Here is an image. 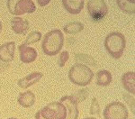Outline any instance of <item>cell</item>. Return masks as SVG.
Listing matches in <instances>:
<instances>
[{"mask_svg": "<svg viewBox=\"0 0 135 119\" xmlns=\"http://www.w3.org/2000/svg\"><path fill=\"white\" fill-rule=\"evenodd\" d=\"M64 44V35L59 29L48 32L42 39V49L48 56H55L61 51Z\"/></svg>", "mask_w": 135, "mask_h": 119, "instance_id": "6da1fadb", "label": "cell"}, {"mask_svg": "<svg viewBox=\"0 0 135 119\" xmlns=\"http://www.w3.org/2000/svg\"><path fill=\"white\" fill-rule=\"evenodd\" d=\"M104 48L112 58L118 60L123 56L126 46V39L122 32H112L104 39Z\"/></svg>", "mask_w": 135, "mask_h": 119, "instance_id": "7a4b0ae2", "label": "cell"}, {"mask_svg": "<svg viewBox=\"0 0 135 119\" xmlns=\"http://www.w3.org/2000/svg\"><path fill=\"white\" fill-rule=\"evenodd\" d=\"M94 72L86 65L82 63L74 64L69 71V79L73 84L80 87H86L91 83Z\"/></svg>", "mask_w": 135, "mask_h": 119, "instance_id": "3957f363", "label": "cell"}, {"mask_svg": "<svg viewBox=\"0 0 135 119\" xmlns=\"http://www.w3.org/2000/svg\"><path fill=\"white\" fill-rule=\"evenodd\" d=\"M7 8L11 15L19 16L35 12L36 6L32 0H7Z\"/></svg>", "mask_w": 135, "mask_h": 119, "instance_id": "277c9868", "label": "cell"}, {"mask_svg": "<svg viewBox=\"0 0 135 119\" xmlns=\"http://www.w3.org/2000/svg\"><path fill=\"white\" fill-rule=\"evenodd\" d=\"M128 115L126 106L119 101H114L108 104L103 111L104 119H127Z\"/></svg>", "mask_w": 135, "mask_h": 119, "instance_id": "5b68a950", "label": "cell"}, {"mask_svg": "<svg viewBox=\"0 0 135 119\" xmlns=\"http://www.w3.org/2000/svg\"><path fill=\"white\" fill-rule=\"evenodd\" d=\"M41 116L45 119H65L66 107L60 102H51L40 110Z\"/></svg>", "mask_w": 135, "mask_h": 119, "instance_id": "8992f818", "label": "cell"}, {"mask_svg": "<svg viewBox=\"0 0 135 119\" xmlns=\"http://www.w3.org/2000/svg\"><path fill=\"white\" fill-rule=\"evenodd\" d=\"M86 8L89 16L95 21L101 20L108 14V6L104 0H88Z\"/></svg>", "mask_w": 135, "mask_h": 119, "instance_id": "52a82bcc", "label": "cell"}, {"mask_svg": "<svg viewBox=\"0 0 135 119\" xmlns=\"http://www.w3.org/2000/svg\"><path fill=\"white\" fill-rule=\"evenodd\" d=\"M60 103L66 107L67 110V116L65 119H78V114H79V110L78 107V103L73 97L71 96H64L61 97L60 100Z\"/></svg>", "mask_w": 135, "mask_h": 119, "instance_id": "ba28073f", "label": "cell"}, {"mask_svg": "<svg viewBox=\"0 0 135 119\" xmlns=\"http://www.w3.org/2000/svg\"><path fill=\"white\" fill-rule=\"evenodd\" d=\"M19 55H20V60L23 63H31L33 62L37 59L38 53L34 48L29 47L28 45L22 43L18 47Z\"/></svg>", "mask_w": 135, "mask_h": 119, "instance_id": "9c48e42d", "label": "cell"}, {"mask_svg": "<svg viewBox=\"0 0 135 119\" xmlns=\"http://www.w3.org/2000/svg\"><path fill=\"white\" fill-rule=\"evenodd\" d=\"M15 51H16V42H6L0 46V60L6 63L13 61L15 59Z\"/></svg>", "mask_w": 135, "mask_h": 119, "instance_id": "30bf717a", "label": "cell"}, {"mask_svg": "<svg viewBox=\"0 0 135 119\" xmlns=\"http://www.w3.org/2000/svg\"><path fill=\"white\" fill-rule=\"evenodd\" d=\"M11 28L16 34H26L29 31L30 23L25 19L19 16H15L11 20Z\"/></svg>", "mask_w": 135, "mask_h": 119, "instance_id": "8fae6325", "label": "cell"}, {"mask_svg": "<svg viewBox=\"0 0 135 119\" xmlns=\"http://www.w3.org/2000/svg\"><path fill=\"white\" fill-rule=\"evenodd\" d=\"M43 77V74L41 72H32L31 74L25 76V77L22 78L17 81V84L21 88H28L31 86L36 84L38 81H40V79Z\"/></svg>", "mask_w": 135, "mask_h": 119, "instance_id": "7c38bea8", "label": "cell"}, {"mask_svg": "<svg viewBox=\"0 0 135 119\" xmlns=\"http://www.w3.org/2000/svg\"><path fill=\"white\" fill-rule=\"evenodd\" d=\"M64 8L71 15H78L84 8V0H62Z\"/></svg>", "mask_w": 135, "mask_h": 119, "instance_id": "4fadbf2b", "label": "cell"}, {"mask_svg": "<svg viewBox=\"0 0 135 119\" xmlns=\"http://www.w3.org/2000/svg\"><path fill=\"white\" fill-rule=\"evenodd\" d=\"M35 95L31 90H27V91L20 93L18 97H17V102L19 103V105H21L22 107L25 108L32 107L35 103Z\"/></svg>", "mask_w": 135, "mask_h": 119, "instance_id": "5bb4252c", "label": "cell"}, {"mask_svg": "<svg viewBox=\"0 0 135 119\" xmlns=\"http://www.w3.org/2000/svg\"><path fill=\"white\" fill-rule=\"evenodd\" d=\"M122 84L129 93L135 94V74L133 71H128L122 76Z\"/></svg>", "mask_w": 135, "mask_h": 119, "instance_id": "9a60e30c", "label": "cell"}, {"mask_svg": "<svg viewBox=\"0 0 135 119\" xmlns=\"http://www.w3.org/2000/svg\"><path fill=\"white\" fill-rule=\"evenodd\" d=\"M97 85L100 87H107L112 82V74L110 71L105 70H98L95 73Z\"/></svg>", "mask_w": 135, "mask_h": 119, "instance_id": "2e32d148", "label": "cell"}, {"mask_svg": "<svg viewBox=\"0 0 135 119\" xmlns=\"http://www.w3.org/2000/svg\"><path fill=\"white\" fill-rule=\"evenodd\" d=\"M84 30V25L80 22H70L63 27V31L68 34H76Z\"/></svg>", "mask_w": 135, "mask_h": 119, "instance_id": "e0dca14e", "label": "cell"}, {"mask_svg": "<svg viewBox=\"0 0 135 119\" xmlns=\"http://www.w3.org/2000/svg\"><path fill=\"white\" fill-rule=\"evenodd\" d=\"M117 6L123 12L128 15H134L135 13V4L130 3L127 0H116Z\"/></svg>", "mask_w": 135, "mask_h": 119, "instance_id": "ac0fdd59", "label": "cell"}, {"mask_svg": "<svg viewBox=\"0 0 135 119\" xmlns=\"http://www.w3.org/2000/svg\"><path fill=\"white\" fill-rule=\"evenodd\" d=\"M75 60L76 61L79 62L86 66H91V67H95L97 66V62L93 59L91 56L88 55V54H83V53H76L75 54Z\"/></svg>", "mask_w": 135, "mask_h": 119, "instance_id": "d6986e66", "label": "cell"}, {"mask_svg": "<svg viewBox=\"0 0 135 119\" xmlns=\"http://www.w3.org/2000/svg\"><path fill=\"white\" fill-rule=\"evenodd\" d=\"M41 39H42V32L38 31H33L27 36L25 42L23 43L26 45H32L33 43L38 42Z\"/></svg>", "mask_w": 135, "mask_h": 119, "instance_id": "ffe728a7", "label": "cell"}, {"mask_svg": "<svg viewBox=\"0 0 135 119\" xmlns=\"http://www.w3.org/2000/svg\"><path fill=\"white\" fill-rule=\"evenodd\" d=\"M73 97V98L77 101V103H80L82 101H84L86 97H88V90L86 88H83V89H80L75 93V94L71 95Z\"/></svg>", "mask_w": 135, "mask_h": 119, "instance_id": "44dd1931", "label": "cell"}, {"mask_svg": "<svg viewBox=\"0 0 135 119\" xmlns=\"http://www.w3.org/2000/svg\"><path fill=\"white\" fill-rule=\"evenodd\" d=\"M100 113H101V108L98 104V101L95 97H93L92 103H91L90 110H89V114L90 115H95V116H99Z\"/></svg>", "mask_w": 135, "mask_h": 119, "instance_id": "7402d4cb", "label": "cell"}, {"mask_svg": "<svg viewBox=\"0 0 135 119\" xmlns=\"http://www.w3.org/2000/svg\"><path fill=\"white\" fill-rule=\"evenodd\" d=\"M69 59V53L67 51H63L60 54V57L58 59V65L60 67H64L66 62Z\"/></svg>", "mask_w": 135, "mask_h": 119, "instance_id": "603a6c76", "label": "cell"}, {"mask_svg": "<svg viewBox=\"0 0 135 119\" xmlns=\"http://www.w3.org/2000/svg\"><path fill=\"white\" fill-rule=\"evenodd\" d=\"M51 0H37V3L40 6H46L51 3Z\"/></svg>", "mask_w": 135, "mask_h": 119, "instance_id": "cb8c5ba5", "label": "cell"}, {"mask_svg": "<svg viewBox=\"0 0 135 119\" xmlns=\"http://www.w3.org/2000/svg\"><path fill=\"white\" fill-rule=\"evenodd\" d=\"M8 67H9V65H8L7 63L4 64L3 61H1V60H0V72H2V71H4L5 70H6Z\"/></svg>", "mask_w": 135, "mask_h": 119, "instance_id": "d4e9b609", "label": "cell"}, {"mask_svg": "<svg viewBox=\"0 0 135 119\" xmlns=\"http://www.w3.org/2000/svg\"><path fill=\"white\" fill-rule=\"evenodd\" d=\"M35 119H45V118H43L42 116H41V112H40V110H39L38 112L35 114Z\"/></svg>", "mask_w": 135, "mask_h": 119, "instance_id": "484cf974", "label": "cell"}, {"mask_svg": "<svg viewBox=\"0 0 135 119\" xmlns=\"http://www.w3.org/2000/svg\"><path fill=\"white\" fill-rule=\"evenodd\" d=\"M127 1H129L130 3H133V4H135V0H127Z\"/></svg>", "mask_w": 135, "mask_h": 119, "instance_id": "4316f807", "label": "cell"}, {"mask_svg": "<svg viewBox=\"0 0 135 119\" xmlns=\"http://www.w3.org/2000/svg\"><path fill=\"white\" fill-rule=\"evenodd\" d=\"M2 23H1V21H0V32H1V31H2Z\"/></svg>", "mask_w": 135, "mask_h": 119, "instance_id": "83f0119b", "label": "cell"}, {"mask_svg": "<svg viewBox=\"0 0 135 119\" xmlns=\"http://www.w3.org/2000/svg\"><path fill=\"white\" fill-rule=\"evenodd\" d=\"M84 119H97V118H95V117H86Z\"/></svg>", "mask_w": 135, "mask_h": 119, "instance_id": "f1b7e54d", "label": "cell"}, {"mask_svg": "<svg viewBox=\"0 0 135 119\" xmlns=\"http://www.w3.org/2000/svg\"><path fill=\"white\" fill-rule=\"evenodd\" d=\"M8 119H17V118H16V117H10V118H8Z\"/></svg>", "mask_w": 135, "mask_h": 119, "instance_id": "f546056e", "label": "cell"}]
</instances>
